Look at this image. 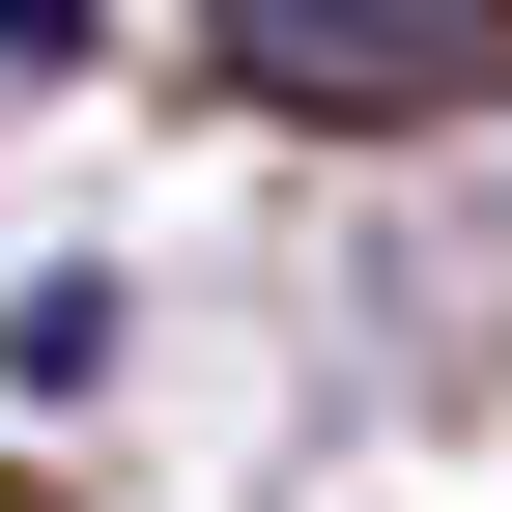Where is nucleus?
<instances>
[{"mask_svg": "<svg viewBox=\"0 0 512 512\" xmlns=\"http://www.w3.org/2000/svg\"><path fill=\"white\" fill-rule=\"evenodd\" d=\"M228 86H256V114H456V86H512V29H484V0H399V29L256 0V29H228Z\"/></svg>", "mask_w": 512, "mask_h": 512, "instance_id": "1", "label": "nucleus"}]
</instances>
